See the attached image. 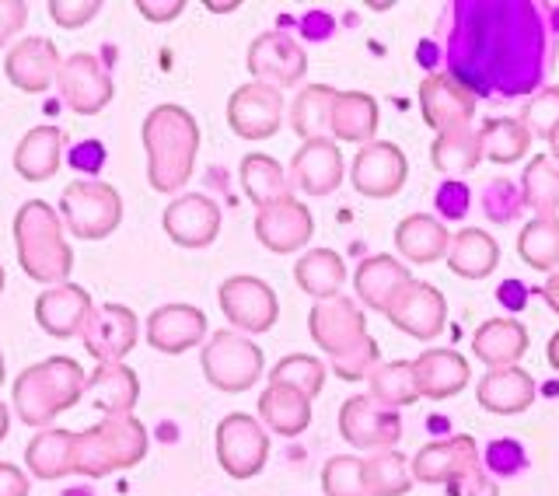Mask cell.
Listing matches in <instances>:
<instances>
[{"label":"cell","instance_id":"obj_1","mask_svg":"<svg viewBox=\"0 0 559 496\" xmlns=\"http://www.w3.org/2000/svg\"><path fill=\"white\" fill-rule=\"evenodd\" d=\"M147 182L157 192H175L192 179L200 154V122L182 105H157L144 119Z\"/></svg>","mask_w":559,"mask_h":496},{"label":"cell","instance_id":"obj_2","mask_svg":"<svg viewBox=\"0 0 559 496\" xmlns=\"http://www.w3.org/2000/svg\"><path fill=\"white\" fill-rule=\"evenodd\" d=\"M84 367L74 357H49L25 367L14 381V410L28 427H49L60 413L84 399Z\"/></svg>","mask_w":559,"mask_h":496},{"label":"cell","instance_id":"obj_3","mask_svg":"<svg viewBox=\"0 0 559 496\" xmlns=\"http://www.w3.org/2000/svg\"><path fill=\"white\" fill-rule=\"evenodd\" d=\"M14 245L22 270L49 287L67 283L70 270H74V252L63 241V221L43 200H28L14 214Z\"/></svg>","mask_w":559,"mask_h":496},{"label":"cell","instance_id":"obj_4","mask_svg":"<svg viewBox=\"0 0 559 496\" xmlns=\"http://www.w3.org/2000/svg\"><path fill=\"white\" fill-rule=\"evenodd\" d=\"M147 454V427L136 416H105L74 434V472L102 480L116 469H133Z\"/></svg>","mask_w":559,"mask_h":496},{"label":"cell","instance_id":"obj_5","mask_svg":"<svg viewBox=\"0 0 559 496\" xmlns=\"http://www.w3.org/2000/svg\"><path fill=\"white\" fill-rule=\"evenodd\" d=\"M203 375L217 392H249V388L262 378V350L245 340L241 332L221 329L206 340L203 353Z\"/></svg>","mask_w":559,"mask_h":496},{"label":"cell","instance_id":"obj_6","mask_svg":"<svg viewBox=\"0 0 559 496\" xmlns=\"http://www.w3.org/2000/svg\"><path fill=\"white\" fill-rule=\"evenodd\" d=\"M60 221L84 241L109 238L122 221V200L109 182H70L60 197Z\"/></svg>","mask_w":559,"mask_h":496},{"label":"cell","instance_id":"obj_7","mask_svg":"<svg viewBox=\"0 0 559 496\" xmlns=\"http://www.w3.org/2000/svg\"><path fill=\"white\" fill-rule=\"evenodd\" d=\"M409 472H413V483H444L454 496L465 483H472L483 472L476 437L459 434V437L424 445L409 462Z\"/></svg>","mask_w":559,"mask_h":496},{"label":"cell","instance_id":"obj_8","mask_svg":"<svg viewBox=\"0 0 559 496\" xmlns=\"http://www.w3.org/2000/svg\"><path fill=\"white\" fill-rule=\"evenodd\" d=\"M270 434L249 413H231L217 423V462L231 480H252L266 469Z\"/></svg>","mask_w":559,"mask_h":496},{"label":"cell","instance_id":"obj_9","mask_svg":"<svg viewBox=\"0 0 559 496\" xmlns=\"http://www.w3.org/2000/svg\"><path fill=\"white\" fill-rule=\"evenodd\" d=\"M349 179H354V189L367 200H392L409 179V157L392 140H371V144L357 151Z\"/></svg>","mask_w":559,"mask_h":496},{"label":"cell","instance_id":"obj_10","mask_svg":"<svg viewBox=\"0 0 559 496\" xmlns=\"http://www.w3.org/2000/svg\"><path fill=\"white\" fill-rule=\"evenodd\" d=\"M217 300L227 322L241 332H270L280 318V300L270 283L259 276H227Z\"/></svg>","mask_w":559,"mask_h":496},{"label":"cell","instance_id":"obj_11","mask_svg":"<svg viewBox=\"0 0 559 496\" xmlns=\"http://www.w3.org/2000/svg\"><path fill=\"white\" fill-rule=\"evenodd\" d=\"M340 434L360 451H389L402 440V416L378 405L371 395H354L340 410Z\"/></svg>","mask_w":559,"mask_h":496},{"label":"cell","instance_id":"obj_12","mask_svg":"<svg viewBox=\"0 0 559 496\" xmlns=\"http://www.w3.org/2000/svg\"><path fill=\"white\" fill-rule=\"evenodd\" d=\"M249 74L252 81L284 92L308 74V52L287 32H262L249 46Z\"/></svg>","mask_w":559,"mask_h":496},{"label":"cell","instance_id":"obj_13","mask_svg":"<svg viewBox=\"0 0 559 496\" xmlns=\"http://www.w3.org/2000/svg\"><path fill=\"white\" fill-rule=\"evenodd\" d=\"M57 87L70 113L78 116H98L112 102V78L105 63L92 52H74L60 63Z\"/></svg>","mask_w":559,"mask_h":496},{"label":"cell","instance_id":"obj_14","mask_svg":"<svg viewBox=\"0 0 559 496\" xmlns=\"http://www.w3.org/2000/svg\"><path fill=\"white\" fill-rule=\"evenodd\" d=\"M308 332L314 346L329 357L349 350L354 343H360L367 335V318L360 311V305L354 297L336 294V297H325V300H314V308L308 315Z\"/></svg>","mask_w":559,"mask_h":496},{"label":"cell","instance_id":"obj_15","mask_svg":"<svg viewBox=\"0 0 559 496\" xmlns=\"http://www.w3.org/2000/svg\"><path fill=\"white\" fill-rule=\"evenodd\" d=\"M287 102L270 84L249 81L227 102V122L241 140H270L284 122Z\"/></svg>","mask_w":559,"mask_h":496},{"label":"cell","instance_id":"obj_16","mask_svg":"<svg viewBox=\"0 0 559 496\" xmlns=\"http://www.w3.org/2000/svg\"><path fill=\"white\" fill-rule=\"evenodd\" d=\"M384 318H389L399 332L413 335V340H433L448 322V300L433 283L413 280L399 291V297L389 305Z\"/></svg>","mask_w":559,"mask_h":496},{"label":"cell","instance_id":"obj_17","mask_svg":"<svg viewBox=\"0 0 559 496\" xmlns=\"http://www.w3.org/2000/svg\"><path fill=\"white\" fill-rule=\"evenodd\" d=\"M419 113H424L427 127L441 137L468 127L476 116V95L451 74H427L419 84Z\"/></svg>","mask_w":559,"mask_h":496},{"label":"cell","instance_id":"obj_18","mask_svg":"<svg viewBox=\"0 0 559 496\" xmlns=\"http://www.w3.org/2000/svg\"><path fill=\"white\" fill-rule=\"evenodd\" d=\"M81 340L98 364H122L140 340V322L127 305H95Z\"/></svg>","mask_w":559,"mask_h":496},{"label":"cell","instance_id":"obj_19","mask_svg":"<svg viewBox=\"0 0 559 496\" xmlns=\"http://www.w3.org/2000/svg\"><path fill=\"white\" fill-rule=\"evenodd\" d=\"M162 224L175 245L206 248L221 235V206L210 197H203V192H182V197H175L165 206Z\"/></svg>","mask_w":559,"mask_h":496},{"label":"cell","instance_id":"obj_20","mask_svg":"<svg viewBox=\"0 0 559 496\" xmlns=\"http://www.w3.org/2000/svg\"><path fill=\"white\" fill-rule=\"evenodd\" d=\"M314 235V217L305 203L294 197L280 200L273 206H262L255 214V238L276 256H290L297 248H305Z\"/></svg>","mask_w":559,"mask_h":496},{"label":"cell","instance_id":"obj_21","mask_svg":"<svg viewBox=\"0 0 559 496\" xmlns=\"http://www.w3.org/2000/svg\"><path fill=\"white\" fill-rule=\"evenodd\" d=\"M60 63H63L60 49L52 46V39H46V35H32V39H22L17 46L8 49L4 74L17 92L35 95V92H46L49 84H57Z\"/></svg>","mask_w":559,"mask_h":496},{"label":"cell","instance_id":"obj_22","mask_svg":"<svg viewBox=\"0 0 559 496\" xmlns=\"http://www.w3.org/2000/svg\"><path fill=\"white\" fill-rule=\"evenodd\" d=\"M343 154L336 140H308V144L297 147L294 162H290V182L308 192V197H329L336 192L343 182Z\"/></svg>","mask_w":559,"mask_h":496},{"label":"cell","instance_id":"obj_23","mask_svg":"<svg viewBox=\"0 0 559 496\" xmlns=\"http://www.w3.org/2000/svg\"><path fill=\"white\" fill-rule=\"evenodd\" d=\"M92 311H95L92 294L78 287V283H57V287H49L46 294H39V300H35V322H39L49 335H57V340L81 335Z\"/></svg>","mask_w":559,"mask_h":496},{"label":"cell","instance_id":"obj_24","mask_svg":"<svg viewBox=\"0 0 559 496\" xmlns=\"http://www.w3.org/2000/svg\"><path fill=\"white\" fill-rule=\"evenodd\" d=\"M538 385L528 370L521 367H489L486 378L476 385V399L486 413L497 416H514L535 405Z\"/></svg>","mask_w":559,"mask_h":496},{"label":"cell","instance_id":"obj_25","mask_svg":"<svg viewBox=\"0 0 559 496\" xmlns=\"http://www.w3.org/2000/svg\"><path fill=\"white\" fill-rule=\"evenodd\" d=\"M206 335V315L192 305H165L147 318V343L157 353H186Z\"/></svg>","mask_w":559,"mask_h":496},{"label":"cell","instance_id":"obj_26","mask_svg":"<svg viewBox=\"0 0 559 496\" xmlns=\"http://www.w3.org/2000/svg\"><path fill=\"white\" fill-rule=\"evenodd\" d=\"M413 375L419 385V395L444 402L451 395H459L472 381V367L462 353H454V350H427L413 361Z\"/></svg>","mask_w":559,"mask_h":496},{"label":"cell","instance_id":"obj_27","mask_svg":"<svg viewBox=\"0 0 559 496\" xmlns=\"http://www.w3.org/2000/svg\"><path fill=\"white\" fill-rule=\"evenodd\" d=\"M84 399L105 416H133L140 399V381L127 364H98V370L84 381Z\"/></svg>","mask_w":559,"mask_h":496},{"label":"cell","instance_id":"obj_28","mask_svg":"<svg viewBox=\"0 0 559 496\" xmlns=\"http://www.w3.org/2000/svg\"><path fill=\"white\" fill-rule=\"evenodd\" d=\"M406 283H413V273L395 256H371V259H364L354 273L357 297L371 311H381V315L389 311V305Z\"/></svg>","mask_w":559,"mask_h":496},{"label":"cell","instance_id":"obj_29","mask_svg":"<svg viewBox=\"0 0 559 496\" xmlns=\"http://www.w3.org/2000/svg\"><path fill=\"white\" fill-rule=\"evenodd\" d=\"M472 353L486 367H518V361L528 353V329L514 318H489L472 335Z\"/></svg>","mask_w":559,"mask_h":496},{"label":"cell","instance_id":"obj_30","mask_svg":"<svg viewBox=\"0 0 559 496\" xmlns=\"http://www.w3.org/2000/svg\"><path fill=\"white\" fill-rule=\"evenodd\" d=\"M395 248H399V256L409 259L413 265H427V262H437V259H448L451 235L437 217L409 214L395 227Z\"/></svg>","mask_w":559,"mask_h":496},{"label":"cell","instance_id":"obj_31","mask_svg":"<svg viewBox=\"0 0 559 496\" xmlns=\"http://www.w3.org/2000/svg\"><path fill=\"white\" fill-rule=\"evenodd\" d=\"M63 162V130L57 127H35L14 147V168L28 182H46L60 172Z\"/></svg>","mask_w":559,"mask_h":496},{"label":"cell","instance_id":"obj_32","mask_svg":"<svg viewBox=\"0 0 559 496\" xmlns=\"http://www.w3.org/2000/svg\"><path fill=\"white\" fill-rule=\"evenodd\" d=\"M259 420L280 437H297L311 423V399L287 385H266L259 395Z\"/></svg>","mask_w":559,"mask_h":496},{"label":"cell","instance_id":"obj_33","mask_svg":"<svg viewBox=\"0 0 559 496\" xmlns=\"http://www.w3.org/2000/svg\"><path fill=\"white\" fill-rule=\"evenodd\" d=\"M448 265L454 276L486 280L500 265V245L493 241V235H486L483 227H465V232L451 238Z\"/></svg>","mask_w":559,"mask_h":496},{"label":"cell","instance_id":"obj_34","mask_svg":"<svg viewBox=\"0 0 559 496\" xmlns=\"http://www.w3.org/2000/svg\"><path fill=\"white\" fill-rule=\"evenodd\" d=\"M378 102L367 92H340L329 133L343 144H371L378 133Z\"/></svg>","mask_w":559,"mask_h":496},{"label":"cell","instance_id":"obj_35","mask_svg":"<svg viewBox=\"0 0 559 496\" xmlns=\"http://www.w3.org/2000/svg\"><path fill=\"white\" fill-rule=\"evenodd\" d=\"M294 280L297 287H301L308 297H336L346 283V262L340 252H332V248H311L294 265Z\"/></svg>","mask_w":559,"mask_h":496},{"label":"cell","instance_id":"obj_36","mask_svg":"<svg viewBox=\"0 0 559 496\" xmlns=\"http://www.w3.org/2000/svg\"><path fill=\"white\" fill-rule=\"evenodd\" d=\"M340 92L329 84H308L290 105V130L308 144V140H325L332 127V105Z\"/></svg>","mask_w":559,"mask_h":496},{"label":"cell","instance_id":"obj_37","mask_svg":"<svg viewBox=\"0 0 559 496\" xmlns=\"http://www.w3.org/2000/svg\"><path fill=\"white\" fill-rule=\"evenodd\" d=\"M25 465L35 480H63L74 472V434L70 430H43L28 440Z\"/></svg>","mask_w":559,"mask_h":496},{"label":"cell","instance_id":"obj_38","mask_svg":"<svg viewBox=\"0 0 559 496\" xmlns=\"http://www.w3.org/2000/svg\"><path fill=\"white\" fill-rule=\"evenodd\" d=\"M367 388H371V395L378 405L384 410H406V405H416L419 399V385H416V375H413V361H389V364H378L371 370V378H367Z\"/></svg>","mask_w":559,"mask_h":496},{"label":"cell","instance_id":"obj_39","mask_svg":"<svg viewBox=\"0 0 559 496\" xmlns=\"http://www.w3.org/2000/svg\"><path fill=\"white\" fill-rule=\"evenodd\" d=\"M241 186H245V197H249L259 210L290 197L287 172H284V165H280V162H273L270 154H245V162H241Z\"/></svg>","mask_w":559,"mask_h":496},{"label":"cell","instance_id":"obj_40","mask_svg":"<svg viewBox=\"0 0 559 496\" xmlns=\"http://www.w3.org/2000/svg\"><path fill=\"white\" fill-rule=\"evenodd\" d=\"M479 147L486 162H497V165H514L521 162L524 154L532 147V133L524 130L521 119L511 116H489L479 130Z\"/></svg>","mask_w":559,"mask_h":496},{"label":"cell","instance_id":"obj_41","mask_svg":"<svg viewBox=\"0 0 559 496\" xmlns=\"http://www.w3.org/2000/svg\"><path fill=\"white\" fill-rule=\"evenodd\" d=\"M430 162L437 172H444L448 179H459V175L476 172V165L483 162V147H479V130H451L433 137L430 147Z\"/></svg>","mask_w":559,"mask_h":496},{"label":"cell","instance_id":"obj_42","mask_svg":"<svg viewBox=\"0 0 559 496\" xmlns=\"http://www.w3.org/2000/svg\"><path fill=\"white\" fill-rule=\"evenodd\" d=\"M521 203L532 206L535 217L559 221V165L552 157H532L521 179Z\"/></svg>","mask_w":559,"mask_h":496},{"label":"cell","instance_id":"obj_43","mask_svg":"<svg viewBox=\"0 0 559 496\" xmlns=\"http://www.w3.org/2000/svg\"><path fill=\"white\" fill-rule=\"evenodd\" d=\"M413 486V472H409V458L389 448V451H374L371 458H364V489L367 496H402Z\"/></svg>","mask_w":559,"mask_h":496},{"label":"cell","instance_id":"obj_44","mask_svg":"<svg viewBox=\"0 0 559 496\" xmlns=\"http://www.w3.org/2000/svg\"><path fill=\"white\" fill-rule=\"evenodd\" d=\"M518 256L521 262H528L532 270L556 273L559 270V221L552 217H532L521 227L518 238Z\"/></svg>","mask_w":559,"mask_h":496},{"label":"cell","instance_id":"obj_45","mask_svg":"<svg viewBox=\"0 0 559 496\" xmlns=\"http://www.w3.org/2000/svg\"><path fill=\"white\" fill-rule=\"evenodd\" d=\"M270 385H287L294 392L314 399L325 388V364L319 357H308V353H290L273 367Z\"/></svg>","mask_w":559,"mask_h":496},{"label":"cell","instance_id":"obj_46","mask_svg":"<svg viewBox=\"0 0 559 496\" xmlns=\"http://www.w3.org/2000/svg\"><path fill=\"white\" fill-rule=\"evenodd\" d=\"M329 361H332V370H336V378H343V381H367V378H371V370L381 364V350H378L374 335L367 332L360 343H354L349 350L336 353V357H329Z\"/></svg>","mask_w":559,"mask_h":496},{"label":"cell","instance_id":"obj_47","mask_svg":"<svg viewBox=\"0 0 559 496\" xmlns=\"http://www.w3.org/2000/svg\"><path fill=\"white\" fill-rule=\"evenodd\" d=\"M322 489H325V496H367L364 462L354 454L329 458L325 469H322Z\"/></svg>","mask_w":559,"mask_h":496},{"label":"cell","instance_id":"obj_48","mask_svg":"<svg viewBox=\"0 0 559 496\" xmlns=\"http://www.w3.org/2000/svg\"><path fill=\"white\" fill-rule=\"evenodd\" d=\"M521 122L524 130L538 140H549L559 127V87H546V92H538L528 105H524L521 113Z\"/></svg>","mask_w":559,"mask_h":496},{"label":"cell","instance_id":"obj_49","mask_svg":"<svg viewBox=\"0 0 559 496\" xmlns=\"http://www.w3.org/2000/svg\"><path fill=\"white\" fill-rule=\"evenodd\" d=\"M483 203H486V217L503 224V221H511V217L518 214V206H521V192L514 189V182H511V179H497V182H489V186H486Z\"/></svg>","mask_w":559,"mask_h":496},{"label":"cell","instance_id":"obj_50","mask_svg":"<svg viewBox=\"0 0 559 496\" xmlns=\"http://www.w3.org/2000/svg\"><path fill=\"white\" fill-rule=\"evenodd\" d=\"M102 11L98 0H49V17L60 28H81Z\"/></svg>","mask_w":559,"mask_h":496},{"label":"cell","instance_id":"obj_51","mask_svg":"<svg viewBox=\"0 0 559 496\" xmlns=\"http://www.w3.org/2000/svg\"><path fill=\"white\" fill-rule=\"evenodd\" d=\"M437 210H441L444 217H451V221H459V217H465L468 214V186H462V182H444L441 189H437Z\"/></svg>","mask_w":559,"mask_h":496},{"label":"cell","instance_id":"obj_52","mask_svg":"<svg viewBox=\"0 0 559 496\" xmlns=\"http://www.w3.org/2000/svg\"><path fill=\"white\" fill-rule=\"evenodd\" d=\"M28 22V4L22 0H0V46H8V39H14L17 32Z\"/></svg>","mask_w":559,"mask_h":496},{"label":"cell","instance_id":"obj_53","mask_svg":"<svg viewBox=\"0 0 559 496\" xmlns=\"http://www.w3.org/2000/svg\"><path fill=\"white\" fill-rule=\"evenodd\" d=\"M182 0H140L136 11L147 17V22H171V17L182 14Z\"/></svg>","mask_w":559,"mask_h":496},{"label":"cell","instance_id":"obj_54","mask_svg":"<svg viewBox=\"0 0 559 496\" xmlns=\"http://www.w3.org/2000/svg\"><path fill=\"white\" fill-rule=\"evenodd\" d=\"M521 462H524V454H521V448H518V445H511V440H500V445L489 448V469L514 472Z\"/></svg>","mask_w":559,"mask_h":496},{"label":"cell","instance_id":"obj_55","mask_svg":"<svg viewBox=\"0 0 559 496\" xmlns=\"http://www.w3.org/2000/svg\"><path fill=\"white\" fill-rule=\"evenodd\" d=\"M0 496H28V475L17 465L0 462Z\"/></svg>","mask_w":559,"mask_h":496},{"label":"cell","instance_id":"obj_56","mask_svg":"<svg viewBox=\"0 0 559 496\" xmlns=\"http://www.w3.org/2000/svg\"><path fill=\"white\" fill-rule=\"evenodd\" d=\"M542 294H546V305L559 315V270L549 273V280H546V287H542Z\"/></svg>","mask_w":559,"mask_h":496},{"label":"cell","instance_id":"obj_57","mask_svg":"<svg viewBox=\"0 0 559 496\" xmlns=\"http://www.w3.org/2000/svg\"><path fill=\"white\" fill-rule=\"evenodd\" d=\"M546 361H549V367L559 375V329L549 335V346H546Z\"/></svg>","mask_w":559,"mask_h":496},{"label":"cell","instance_id":"obj_58","mask_svg":"<svg viewBox=\"0 0 559 496\" xmlns=\"http://www.w3.org/2000/svg\"><path fill=\"white\" fill-rule=\"evenodd\" d=\"M8 430H11V410H8L4 402H0V440L8 437Z\"/></svg>","mask_w":559,"mask_h":496},{"label":"cell","instance_id":"obj_59","mask_svg":"<svg viewBox=\"0 0 559 496\" xmlns=\"http://www.w3.org/2000/svg\"><path fill=\"white\" fill-rule=\"evenodd\" d=\"M549 147H552V162L559 165V127H556V133L549 137Z\"/></svg>","mask_w":559,"mask_h":496},{"label":"cell","instance_id":"obj_60","mask_svg":"<svg viewBox=\"0 0 559 496\" xmlns=\"http://www.w3.org/2000/svg\"><path fill=\"white\" fill-rule=\"evenodd\" d=\"M8 385V367H4V353H0V388Z\"/></svg>","mask_w":559,"mask_h":496},{"label":"cell","instance_id":"obj_61","mask_svg":"<svg viewBox=\"0 0 559 496\" xmlns=\"http://www.w3.org/2000/svg\"><path fill=\"white\" fill-rule=\"evenodd\" d=\"M0 294H4V262H0Z\"/></svg>","mask_w":559,"mask_h":496}]
</instances>
